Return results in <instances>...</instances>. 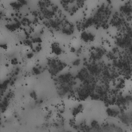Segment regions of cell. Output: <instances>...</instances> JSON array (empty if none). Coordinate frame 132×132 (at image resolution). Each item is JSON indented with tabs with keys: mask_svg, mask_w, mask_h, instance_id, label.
Segmentation results:
<instances>
[{
	"mask_svg": "<svg viewBox=\"0 0 132 132\" xmlns=\"http://www.w3.org/2000/svg\"><path fill=\"white\" fill-rule=\"evenodd\" d=\"M96 36L95 32L92 29H86L80 34V39L85 42H91L94 41Z\"/></svg>",
	"mask_w": 132,
	"mask_h": 132,
	"instance_id": "1",
	"label": "cell"
},
{
	"mask_svg": "<svg viewBox=\"0 0 132 132\" xmlns=\"http://www.w3.org/2000/svg\"><path fill=\"white\" fill-rule=\"evenodd\" d=\"M81 48V42L77 38H73L71 40L69 43L70 50L73 53H76L79 51Z\"/></svg>",
	"mask_w": 132,
	"mask_h": 132,
	"instance_id": "2",
	"label": "cell"
},
{
	"mask_svg": "<svg viewBox=\"0 0 132 132\" xmlns=\"http://www.w3.org/2000/svg\"><path fill=\"white\" fill-rule=\"evenodd\" d=\"M52 52L56 55H61L64 51L63 45L58 42H53L51 46Z\"/></svg>",
	"mask_w": 132,
	"mask_h": 132,
	"instance_id": "3",
	"label": "cell"
},
{
	"mask_svg": "<svg viewBox=\"0 0 132 132\" xmlns=\"http://www.w3.org/2000/svg\"><path fill=\"white\" fill-rule=\"evenodd\" d=\"M106 112L110 117H116L120 113V108L117 105L111 104L107 108Z\"/></svg>",
	"mask_w": 132,
	"mask_h": 132,
	"instance_id": "4",
	"label": "cell"
},
{
	"mask_svg": "<svg viewBox=\"0 0 132 132\" xmlns=\"http://www.w3.org/2000/svg\"><path fill=\"white\" fill-rule=\"evenodd\" d=\"M21 24L19 21H18L16 19H11L9 20L7 24H6V27L8 28V29L11 30V31H14L18 29L20 27Z\"/></svg>",
	"mask_w": 132,
	"mask_h": 132,
	"instance_id": "5",
	"label": "cell"
},
{
	"mask_svg": "<svg viewBox=\"0 0 132 132\" xmlns=\"http://www.w3.org/2000/svg\"><path fill=\"white\" fill-rule=\"evenodd\" d=\"M114 85L117 89H122L125 86V81L122 78H118L114 80Z\"/></svg>",
	"mask_w": 132,
	"mask_h": 132,
	"instance_id": "6",
	"label": "cell"
},
{
	"mask_svg": "<svg viewBox=\"0 0 132 132\" xmlns=\"http://www.w3.org/2000/svg\"><path fill=\"white\" fill-rule=\"evenodd\" d=\"M22 55L24 58L26 59H30L34 56L33 51L31 48H25L23 51Z\"/></svg>",
	"mask_w": 132,
	"mask_h": 132,
	"instance_id": "7",
	"label": "cell"
},
{
	"mask_svg": "<svg viewBox=\"0 0 132 132\" xmlns=\"http://www.w3.org/2000/svg\"><path fill=\"white\" fill-rule=\"evenodd\" d=\"M102 53L101 52V51L98 48H94L92 49L90 53L91 56L93 58H95V59L98 58L99 57H100L102 55Z\"/></svg>",
	"mask_w": 132,
	"mask_h": 132,
	"instance_id": "8",
	"label": "cell"
},
{
	"mask_svg": "<svg viewBox=\"0 0 132 132\" xmlns=\"http://www.w3.org/2000/svg\"><path fill=\"white\" fill-rule=\"evenodd\" d=\"M63 31L65 34H71L73 31V27L71 24L67 23L63 27Z\"/></svg>",
	"mask_w": 132,
	"mask_h": 132,
	"instance_id": "9",
	"label": "cell"
},
{
	"mask_svg": "<svg viewBox=\"0 0 132 132\" xmlns=\"http://www.w3.org/2000/svg\"><path fill=\"white\" fill-rule=\"evenodd\" d=\"M18 38L21 40H25L27 38V34L24 30H21L18 32Z\"/></svg>",
	"mask_w": 132,
	"mask_h": 132,
	"instance_id": "10",
	"label": "cell"
},
{
	"mask_svg": "<svg viewBox=\"0 0 132 132\" xmlns=\"http://www.w3.org/2000/svg\"><path fill=\"white\" fill-rule=\"evenodd\" d=\"M41 46L39 43H34V44H32V47L31 49L32 50V51L38 52L41 50Z\"/></svg>",
	"mask_w": 132,
	"mask_h": 132,
	"instance_id": "11",
	"label": "cell"
}]
</instances>
